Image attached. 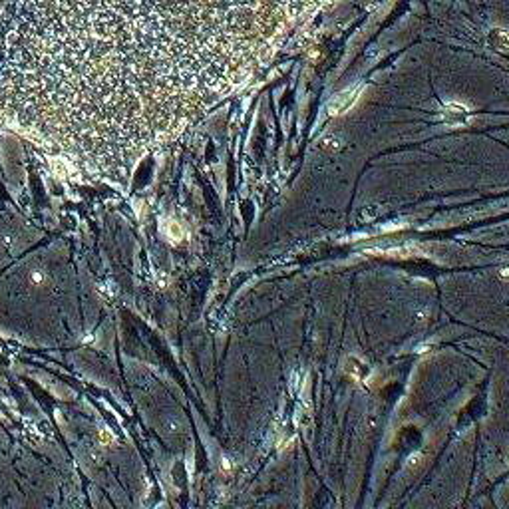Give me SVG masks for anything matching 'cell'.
Segmentation results:
<instances>
[{
	"label": "cell",
	"mask_w": 509,
	"mask_h": 509,
	"mask_svg": "<svg viewBox=\"0 0 509 509\" xmlns=\"http://www.w3.org/2000/svg\"><path fill=\"white\" fill-rule=\"evenodd\" d=\"M362 370H368V368H366L362 362H358L356 358H350V360L346 362V372L352 376L356 382H360V380L364 378V376H362Z\"/></svg>",
	"instance_id": "obj_2"
},
{
	"label": "cell",
	"mask_w": 509,
	"mask_h": 509,
	"mask_svg": "<svg viewBox=\"0 0 509 509\" xmlns=\"http://www.w3.org/2000/svg\"><path fill=\"white\" fill-rule=\"evenodd\" d=\"M356 94H358V90H350V92H344V94L336 96V98L332 100V104H330V112H332V114L346 112V110L352 106L354 100H356Z\"/></svg>",
	"instance_id": "obj_1"
},
{
	"label": "cell",
	"mask_w": 509,
	"mask_h": 509,
	"mask_svg": "<svg viewBox=\"0 0 509 509\" xmlns=\"http://www.w3.org/2000/svg\"><path fill=\"white\" fill-rule=\"evenodd\" d=\"M499 276H501V278H509V267H503V269L499 271Z\"/></svg>",
	"instance_id": "obj_3"
}]
</instances>
